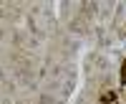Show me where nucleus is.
<instances>
[{"instance_id": "2", "label": "nucleus", "mask_w": 126, "mask_h": 104, "mask_svg": "<svg viewBox=\"0 0 126 104\" xmlns=\"http://www.w3.org/2000/svg\"><path fill=\"white\" fill-rule=\"evenodd\" d=\"M121 84L126 86V61H124V66H121Z\"/></svg>"}, {"instance_id": "1", "label": "nucleus", "mask_w": 126, "mask_h": 104, "mask_svg": "<svg viewBox=\"0 0 126 104\" xmlns=\"http://www.w3.org/2000/svg\"><path fill=\"white\" fill-rule=\"evenodd\" d=\"M101 102H103V104H113V102H116V94H113V91H103V94H101Z\"/></svg>"}]
</instances>
